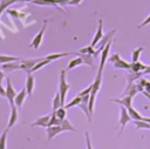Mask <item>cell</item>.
<instances>
[{
	"instance_id": "cell-15",
	"label": "cell",
	"mask_w": 150,
	"mask_h": 149,
	"mask_svg": "<svg viewBox=\"0 0 150 149\" xmlns=\"http://www.w3.org/2000/svg\"><path fill=\"white\" fill-rule=\"evenodd\" d=\"M15 61H21V59L18 57V56H13V55L0 54V65H5V63H9V62H15Z\"/></svg>"
},
{
	"instance_id": "cell-34",
	"label": "cell",
	"mask_w": 150,
	"mask_h": 149,
	"mask_svg": "<svg viewBox=\"0 0 150 149\" xmlns=\"http://www.w3.org/2000/svg\"><path fill=\"white\" fill-rule=\"evenodd\" d=\"M91 88H93V83L90 84V86H88L86 89H83V90H81L80 93H79V96H84V95H89L90 94V92H91Z\"/></svg>"
},
{
	"instance_id": "cell-40",
	"label": "cell",
	"mask_w": 150,
	"mask_h": 149,
	"mask_svg": "<svg viewBox=\"0 0 150 149\" xmlns=\"http://www.w3.org/2000/svg\"><path fill=\"white\" fill-rule=\"evenodd\" d=\"M142 94H143L145 97H148V99L150 100V90H143V92H142Z\"/></svg>"
},
{
	"instance_id": "cell-14",
	"label": "cell",
	"mask_w": 150,
	"mask_h": 149,
	"mask_svg": "<svg viewBox=\"0 0 150 149\" xmlns=\"http://www.w3.org/2000/svg\"><path fill=\"white\" fill-rule=\"evenodd\" d=\"M148 65H144L141 61H136V62H131V72L132 73H139V72H144L146 69Z\"/></svg>"
},
{
	"instance_id": "cell-8",
	"label": "cell",
	"mask_w": 150,
	"mask_h": 149,
	"mask_svg": "<svg viewBox=\"0 0 150 149\" xmlns=\"http://www.w3.org/2000/svg\"><path fill=\"white\" fill-rule=\"evenodd\" d=\"M18 108L15 106L11 107V115H9V118H8V124H7V129L9 130L11 128H13L16 122H18V118H19V113H18Z\"/></svg>"
},
{
	"instance_id": "cell-38",
	"label": "cell",
	"mask_w": 150,
	"mask_h": 149,
	"mask_svg": "<svg viewBox=\"0 0 150 149\" xmlns=\"http://www.w3.org/2000/svg\"><path fill=\"white\" fill-rule=\"evenodd\" d=\"M81 1H82V0H70V1L68 2V5H75V6H77V5H80Z\"/></svg>"
},
{
	"instance_id": "cell-13",
	"label": "cell",
	"mask_w": 150,
	"mask_h": 149,
	"mask_svg": "<svg viewBox=\"0 0 150 149\" xmlns=\"http://www.w3.org/2000/svg\"><path fill=\"white\" fill-rule=\"evenodd\" d=\"M111 101H114V102H116V103H118V104H121V106H123L125 108H129V107H131L132 97L129 96V95H125L122 99H115V100H111Z\"/></svg>"
},
{
	"instance_id": "cell-26",
	"label": "cell",
	"mask_w": 150,
	"mask_h": 149,
	"mask_svg": "<svg viewBox=\"0 0 150 149\" xmlns=\"http://www.w3.org/2000/svg\"><path fill=\"white\" fill-rule=\"evenodd\" d=\"M81 101H82V97L77 95V96H75L70 102H68V103L64 106V108H66V109H69V108H73L74 106H80Z\"/></svg>"
},
{
	"instance_id": "cell-19",
	"label": "cell",
	"mask_w": 150,
	"mask_h": 149,
	"mask_svg": "<svg viewBox=\"0 0 150 149\" xmlns=\"http://www.w3.org/2000/svg\"><path fill=\"white\" fill-rule=\"evenodd\" d=\"M15 2H16V0H0V16H1L2 12H4L7 7H9L11 5H13V4H15ZM0 41H1V35H0Z\"/></svg>"
},
{
	"instance_id": "cell-44",
	"label": "cell",
	"mask_w": 150,
	"mask_h": 149,
	"mask_svg": "<svg viewBox=\"0 0 150 149\" xmlns=\"http://www.w3.org/2000/svg\"><path fill=\"white\" fill-rule=\"evenodd\" d=\"M19 1H25V2H29V1H32V0H16V2H19Z\"/></svg>"
},
{
	"instance_id": "cell-7",
	"label": "cell",
	"mask_w": 150,
	"mask_h": 149,
	"mask_svg": "<svg viewBox=\"0 0 150 149\" xmlns=\"http://www.w3.org/2000/svg\"><path fill=\"white\" fill-rule=\"evenodd\" d=\"M103 36H104V35H103V21L100 19V20H98V27H97V31H96V33H95V36H94V39H93L90 46H91V47H96L97 43L102 40Z\"/></svg>"
},
{
	"instance_id": "cell-29",
	"label": "cell",
	"mask_w": 150,
	"mask_h": 149,
	"mask_svg": "<svg viewBox=\"0 0 150 149\" xmlns=\"http://www.w3.org/2000/svg\"><path fill=\"white\" fill-rule=\"evenodd\" d=\"M61 107V97H60V94L59 92L55 94L54 99H53V111H55L57 108Z\"/></svg>"
},
{
	"instance_id": "cell-1",
	"label": "cell",
	"mask_w": 150,
	"mask_h": 149,
	"mask_svg": "<svg viewBox=\"0 0 150 149\" xmlns=\"http://www.w3.org/2000/svg\"><path fill=\"white\" fill-rule=\"evenodd\" d=\"M68 90H69V84L66 80V70L62 69L60 73V79H59V94L61 97V107H64V101H66Z\"/></svg>"
},
{
	"instance_id": "cell-3",
	"label": "cell",
	"mask_w": 150,
	"mask_h": 149,
	"mask_svg": "<svg viewBox=\"0 0 150 149\" xmlns=\"http://www.w3.org/2000/svg\"><path fill=\"white\" fill-rule=\"evenodd\" d=\"M47 25H48V21L45 20V21H43V25H42V28L36 33V35L33 38V40H32V42H30V45H29L32 48L38 49V48L40 47V45H41V42H42V39H43L45 31H46V28H47Z\"/></svg>"
},
{
	"instance_id": "cell-6",
	"label": "cell",
	"mask_w": 150,
	"mask_h": 149,
	"mask_svg": "<svg viewBox=\"0 0 150 149\" xmlns=\"http://www.w3.org/2000/svg\"><path fill=\"white\" fill-rule=\"evenodd\" d=\"M129 121H131V117H130V115H129L127 108L123 107V106H121V109H120V120H118V124H120V134L123 131L125 124H127Z\"/></svg>"
},
{
	"instance_id": "cell-43",
	"label": "cell",
	"mask_w": 150,
	"mask_h": 149,
	"mask_svg": "<svg viewBox=\"0 0 150 149\" xmlns=\"http://www.w3.org/2000/svg\"><path fill=\"white\" fill-rule=\"evenodd\" d=\"M143 121H145V122H148V123L150 124V117H144V116H143Z\"/></svg>"
},
{
	"instance_id": "cell-33",
	"label": "cell",
	"mask_w": 150,
	"mask_h": 149,
	"mask_svg": "<svg viewBox=\"0 0 150 149\" xmlns=\"http://www.w3.org/2000/svg\"><path fill=\"white\" fill-rule=\"evenodd\" d=\"M138 83L143 87L144 90H150V81H148L145 79H138Z\"/></svg>"
},
{
	"instance_id": "cell-17",
	"label": "cell",
	"mask_w": 150,
	"mask_h": 149,
	"mask_svg": "<svg viewBox=\"0 0 150 149\" xmlns=\"http://www.w3.org/2000/svg\"><path fill=\"white\" fill-rule=\"evenodd\" d=\"M83 63V60L80 57V56H76V57H74V59H71L70 61H69V63H68V66H67V70H70V69H73V68H75V67H79V66H81Z\"/></svg>"
},
{
	"instance_id": "cell-30",
	"label": "cell",
	"mask_w": 150,
	"mask_h": 149,
	"mask_svg": "<svg viewBox=\"0 0 150 149\" xmlns=\"http://www.w3.org/2000/svg\"><path fill=\"white\" fill-rule=\"evenodd\" d=\"M55 114H56L57 118L61 120V121L64 120V118H67V117H66L67 111H66V108H64V107H60V108H57V109L55 110Z\"/></svg>"
},
{
	"instance_id": "cell-2",
	"label": "cell",
	"mask_w": 150,
	"mask_h": 149,
	"mask_svg": "<svg viewBox=\"0 0 150 149\" xmlns=\"http://www.w3.org/2000/svg\"><path fill=\"white\" fill-rule=\"evenodd\" d=\"M108 61H109L115 68H118V69L129 70V69L131 68V63H129V62H127L125 60H123V59L120 56V54H117V53L110 55V56L108 57Z\"/></svg>"
},
{
	"instance_id": "cell-23",
	"label": "cell",
	"mask_w": 150,
	"mask_h": 149,
	"mask_svg": "<svg viewBox=\"0 0 150 149\" xmlns=\"http://www.w3.org/2000/svg\"><path fill=\"white\" fill-rule=\"evenodd\" d=\"M143 50H144V47H138V48L134 49L132 53H131V61L132 62L139 61V56H141V54H142Z\"/></svg>"
},
{
	"instance_id": "cell-10",
	"label": "cell",
	"mask_w": 150,
	"mask_h": 149,
	"mask_svg": "<svg viewBox=\"0 0 150 149\" xmlns=\"http://www.w3.org/2000/svg\"><path fill=\"white\" fill-rule=\"evenodd\" d=\"M34 83H35V79H34V75H32V73H27V76H26V92H27V95L28 96H32L33 94V90H34Z\"/></svg>"
},
{
	"instance_id": "cell-21",
	"label": "cell",
	"mask_w": 150,
	"mask_h": 149,
	"mask_svg": "<svg viewBox=\"0 0 150 149\" xmlns=\"http://www.w3.org/2000/svg\"><path fill=\"white\" fill-rule=\"evenodd\" d=\"M61 128L63 129V131H66V130H68V131H76V129H75V127L67 120V118H64V120H62L61 121Z\"/></svg>"
},
{
	"instance_id": "cell-5",
	"label": "cell",
	"mask_w": 150,
	"mask_h": 149,
	"mask_svg": "<svg viewBox=\"0 0 150 149\" xmlns=\"http://www.w3.org/2000/svg\"><path fill=\"white\" fill-rule=\"evenodd\" d=\"M43 57H38V59H21L20 61V69H23L26 73H30L32 68L42 60Z\"/></svg>"
},
{
	"instance_id": "cell-11",
	"label": "cell",
	"mask_w": 150,
	"mask_h": 149,
	"mask_svg": "<svg viewBox=\"0 0 150 149\" xmlns=\"http://www.w3.org/2000/svg\"><path fill=\"white\" fill-rule=\"evenodd\" d=\"M26 96H27L26 88H22L19 93H16V96H15V99H14V106H15L18 109H20V108L22 107V104H23V101H25Z\"/></svg>"
},
{
	"instance_id": "cell-37",
	"label": "cell",
	"mask_w": 150,
	"mask_h": 149,
	"mask_svg": "<svg viewBox=\"0 0 150 149\" xmlns=\"http://www.w3.org/2000/svg\"><path fill=\"white\" fill-rule=\"evenodd\" d=\"M0 96L1 97H6V89L2 87V84H0Z\"/></svg>"
},
{
	"instance_id": "cell-41",
	"label": "cell",
	"mask_w": 150,
	"mask_h": 149,
	"mask_svg": "<svg viewBox=\"0 0 150 149\" xmlns=\"http://www.w3.org/2000/svg\"><path fill=\"white\" fill-rule=\"evenodd\" d=\"M6 76H5V73L2 72V70H0V84H1V82H2V80L5 79Z\"/></svg>"
},
{
	"instance_id": "cell-31",
	"label": "cell",
	"mask_w": 150,
	"mask_h": 149,
	"mask_svg": "<svg viewBox=\"0 0 150 149\" xmlns=\"http://www.w3.org/2000/svg\"><path fill=\"white\" fill-rule=\"evenodd\" d=\"M134 123H135V126H136V128H138V129H150V124H149L148 122H145V121H143V120H138V121H134Z\"/></svg>"
},
{
	"instance_id": "cell-12",
	"label": "cell",
	"mask_w": 150,
	"mask_h": 149,
	"mask_svg": "<svg viewBox=\"0 0 150 149\" xmlns=\"http://www.w3.org/2000/svg\"><path fill=\"white\" fill-rule=\"evenodd\" d=\"M49 118H50V115H43L41 117H38L33 123H30V126L32 127H45V128H47Z\"/></svg>"
},
{
	"instance_id": "cell-24",
	"label": "cell",
	"mask_w": 150,
	"mask_h": 149,
	"mask_svg": "<svg viewBox=\"0 0 150 149\" xmlns=\"http://www.w3.org/2000/svg\"><path fill=\"white\" fill-rule=\"evenodd\" d=\"M7 134H8V129L6 128L0 135V149H6L7 147Z\"/></svg>"
},
{
	"instance_id": "cell-39",
	"label": "cell",
	"mask_w": 150,
	"mask_h": 149,
	"mask_svg": "<svg viewBox=\"0 0 150 149\" xmlns=\"http://www.w3.org/2000/svg\"><path fill=\"white\" fill-rule=\"evenodd\" d=\"M55 1H56L57 5H59V4H60V5H66V4L68 5V2H69L70 0H55Z\"/></svg>"
},
{
	"instance_id": "cell-32",
	"label": "cell",
	"mask_w": 150,
	"mask_h": 149,
	"mask_svg": "<svg viewBox=\"0 0 150 149\" xmlns=\"http://www.w3.org/2000/svg\"><path fill=\"white\" fill-rule=\"evenodd\" d=\"M79 53H80V54H89V55H94V53H95V49H94V47H91V46H88V47L81 48V49L79 50Z\"/></svg>"
},
{
	"instance_id": "cell-9",
	"label": "cell",
	"mask_w": 150,
	"mask_h": 149,
	"mask_svg": "<svg viewBox=\"0 0 150 149\" xmlns=\"http://www.w3.org/2000/svg\"><path fill=\"white\" fill-rule=\"evenodd\" d=\"M63 131V129L61 128V126H50L46 128V133H47V141L53 140L56 135L61 134Z\"/></svg>"
},
{
	"instance_id": "cell-20",
	"label": "cell",
	"mask_w": 150,
	"mask_h": 149,
	"mask_svg": "<svg viewBox=\"0 0 150 149\" xmlns=\"http://www.w3.org/2000/svg\"><path fill=\"white\" fill-rule=\"evenodd\" d=\"M1 68L6 72H12V70H15V69H20V63H16V62H9V63H5V65H1Z\"/></svg>"
},
{
	"instance_id": "cell-42",
	"label": "cell",
	"mask_w": 150,
	"mask_h": 149,
	"mask_svg": "<svg viewBox=\"0 0 150 149\" xmlns=\"http://www.w3.org/2000/svg\"><path fill=\"white\" fill-rule=\"evenodd\" d=\"M143 74H144V75H146V74H150V65L146 67V69L143 72Z\"/></svg>"
},
{
	"instance_id": "cell-4",
	"label": "cell",
	"mask_w": 150,
	"mask_h": 149,
	"mask_svg": "<svg viewBox=\"0 0 150 149\" xmlns=\"http://www.w3.org/2000/svg\"><path fill=\"white\" fill-rule=\"evenodd\" d=\"M5 89H6V99L8 100L9 106L13 107L14 106V99L16 96V90L14 89V87L11 82V79L7 76H6V88Z\"/></svg>"
},
{
	"instance_id": "cell-28",
	"label": "cell",
	"mask_w": 150,
	"mask_h": 149,
	"mask_svg": "<svg viewBox=\"0 0 150 149\" xmlns=\"http://www.w3.org/2000/svg\"><path fill=\"white\" fill-rule=\"evenodd\" d=\"M60 124H61V120L57 118L55 111H52L50 118H49V122H48V127H50V126H60Z\"/></svg>"
},
{
	"instance_id": "cell-22",
	"label": "cell",
	"mask_w": 150,
	"mask_h": 149,
	"mask_svg": "<svg viewBox=\"0 0 150 149\" xmlns=\"http://www.w3.org/2000/svg\"><path fill=\"white\" fill-rule=\"evenodd\" d=\"M32 2L40 6H57L55 0H32Z\"/></svg>"
},
{
	"instance_id": "cell-25",
	"label": "cell",
	"mask_w": 150,
	"mask_h": 149,
	"mask_svg": "<svg viewBox=\"0 0 150 149\" xmlns=\"http://www.w3.org/2000/svg\"><path fill=\"white\" fill-rule=\"evenodd\" d=\"M52 61H49V60H47L46 57H43L40 62H38L33 68H32V70H30V73H33V72H36V70H39V69H41L42 67H45L46 65H48V63H50Z\"/></svg>"
},
{
	"instance_id": "cell-27",
	"label": "cell",
	"mask_w": 150,
	"mask_h": 149,
	"mask_svg": "<svg viewBox=\"0 0 150 149\" xmlns=\"http://www.w3.org/2000/svg\"><path fill=\"white\" fill-rule=\"evenodd\" d=\"M79 56L83 60L84 65L93 66V61H94V56H93V55H89V54H80V53H79Z\"/></svg>"
},
{
	"instance_id": "cell-16",
	"label": "cell",
	"mask_w": 150,
	"mask_h": 149,
	"mask_svg": "<svg viewBox=\"0 0 150 149\" xmlns=\"http://www.w3.org/2000/svg\"><path fill=\"white\" fill-rule=\"evenodd\" d=\"M73 54H75V53H68V52H66V53H53V54L46 55L45 57L49 61H53V60H57V59H61V57H64V56H68V55H73Z\"/></svg>"
},
{
	"instance_id": "cell-18",
	"label": "cell",
	"mask_w": 150,
	"mask_h": 149,
	"mask_svg": "<svg viewBox=\"0 0 150 149\" xmlns=\"http://www.w3.org/2000/svg\"><path fill=\"white\" fill-rule=\"evenodd\" d=\"M127 110H128V113H129V115H130V117H131V120H134V121H138V120H143V116L135 109V108H132V106L131 107H129V108H127Z\"/></svg>"
},
{
	"instance_id": "cell-36",
	"label": "cell",
	"mask_w": 150,
	"mask_h": 149,
	"mask_svg": "<svg viewBox=\"0 0 150 149\" xmlns=\"http://www.w3.org/2000/svg\"><path fill=\"white\" fill-rule=\"evenodd\" d=\"M150 23V14L146 16V19L142 22V23H139L138 26H137V28H142V27H144V26H146V25H149Z\"/></svg>"
},
{
	"instance_id": "cell-35",
	"label": "cell",
	"mask_w": 150,
	"mask_h": 149,
	"mask_svg": "<svg viewBox=\"0 0 150 149\" xmlns=\"http://www.w3.org/2000/svg\"><path fill=\"white\" fill-rule=\"evenodd\" d=\"M84 136H86V147H87V149H93L91 142H90V135H89V133L86 131V133H84Z\"/></svg>"
}]
</instances>
